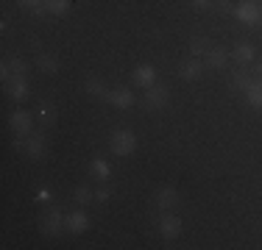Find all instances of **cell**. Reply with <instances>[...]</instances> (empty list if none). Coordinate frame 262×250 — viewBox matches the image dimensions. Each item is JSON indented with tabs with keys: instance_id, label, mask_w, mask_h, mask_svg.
Segmentation results:
<instances>
[{
	"instance_id": "1",
	"label": "cell",
	"mask_w": 262,
	"mask_h": 250,
	"mask_svg": "<svg viewBox=\"0 0 262 250\" xmlns=\"http://www.w3.org/2000/svg\"><path fill=\"white\" fill-rule=\"evenodd\" d=\"M109 147H112V153H115V156H131V153L137 150V136H134V131L117 128L115 134L109 136Z\"/></svg>"
},
{
	"instance_id": "9",
	"label": "cell",
	"mask_w": 262,
	"mask_h": 250,
	"mask_svg": "<svg viewBox=\"0 0 262 250\" xmlns=\"http://www.w3.org/2000/svg\"><path fill=\"white\" fill-rule=\"evenodd\" d=\"M159 234L165 236V239H176V236L182 234V220H179L176 214H165L159 220Z\"/></svg>"
},
{
	"instance_id": "2",
	"label": "cell",
	"mask_w": 262,
	"mask_h": 250,
	"mask_svg": "<svg viewBox=\"0 0 262 250\" xmlns=\"http://www.w3.org/2000/svg\"><path fill=\"white\" fill-rule=\"evenodd\" d=\"M167 100H170V89H167L165 84H151L145 89V109H154V111H159V109H165L167 106Z\"/></svg>"
},
{
	"instance_id": "23",
	"label": "cell",
	"mask_w": 262,
	"mask_h": 250,
	"mask_svg": "<svg viewBox=\"0 0 262 250\" xmlns=\"http://www.w3.org/2000/svg\"><path fill=\"white\" fill-rule=\"evenodd\" d=\"M36 111H39V120H45V122H53L56 120V114H53V103H48V100H42L39 106H36Z\"/></svg>"
},
{
	"instance_id": "7",
	"label": "cell",
	"mask_w": 262,
	"mask_h": 250,
	"mask_svg": "<svg viewBox=\"0 0 262 250\" xmlns=\"http://www.w3.org/2000/svg\"><path fill=\"white\" fill-rule=\"evenodd\" d=\"M229 64V53L223 47H209L207 56H204V67H209V70H223V67Z\"/></svg>"
},
{
	"instance_id": "4",
	"label": "cell",
	"mask_w": 262,
	"mask_h": 250,
	"mask_svg": "<svg viewBox=\"0 0 262 250\" xmlns=\"http://www.w3.org/2000/svg\"><path fill=\"white\" fill-rule=\"evenodd\" d=\"M234 17L240 22H246V25H257L262 20V9H259V3H254V0H246V3L234 6Z\"/></svg>"
},
{
	"instance_id": "5",
	"label": "cell",
	"mask_w": 262,
	"mask_h": 250,
	"mask_svg": "<svg viewBox=\"0 0 262 250\" xmlns=\"http://www.w3.org/2000/svg\"><path fill=\"white\" fill-rule=\"evenodd\" d=\"M115 109H131L134 106V92L126 89V86H115V89H109V95H106Z\"/></svg>"
},
{
	"instance_id": "22",
	"label": "cell",
	"mask_w": 262,
	"mask_h": 250,
	"mask_svg": "<svg viewBox=\"0 0 262 250\" xmlns=\"http://www.w3.org/2000/svg\"><path fill=\"white\" fill-rule=\"evenodd\" d=\"M92 175H95V178H101V181H106L112 175V167H109V161H103V159H95L92 161Z\"/></svg>"
},
{
	"instance_id": "32",
	"label": "cell",
	"mask_w": 262,
	"mask_h": 250,
	"mask_svg": "<svg viewBox=\"0 0 262 250\" xmlns=\"http://www.w3.org/2000/svg\"><path fill=\"white\" fill-rule=\"evenodd\" d=\"M254 3H257V0H254Z\"/></svg>"
},
{
	"instance_id": "10",
	"label": "cell",
	"mask_w": 262,
	"mask_h": 250,
	"mask_svg": "<svg viewBox=\"0 0 262 250\" xmlns=\"http://www.w3.org/2000/svg\"><path fill=\"white\" fill-rule=\"evenodd\" d=\"M179 203V192L173 189V186H162V189H157V206L162 211H173Z\"/></svg>"
},
{
	"instance_id": "24",
	"label": "cell",
	"mask_w": 262,
	"mask_h": 250,
	"mask_svg": "<svg viewBox=\"0 0 262 250\" xmlns=\"http://www.w3.org/2000/svg\"><path fill=\"white\" fill-rule=\"evenodd\" d=\"M92 200H95V192H92L90 186H78V189H76V203H81V206H90Z\"/></svg>"
},
{
	"instance_id": "11",
	"label": "cell",
	"mask_w": 262,
	"mask_h": 250,
	"mask_svg": "<svg viewBox=\"0 0 262 250\" xmlns=\"http://www.w3.org/2000/svg\"><path fill=\"white\" fill-rule=\"evenodd\" d=\"M201 72H204V61L201 59H187L182 61V67H179V75H182L184 81H195V78H201Z\"/></svg>"
},
{
	"instance_id": "6",
	"label": "cell",
	"mask_w": 262,
	"mask_h": 250,
	"mask_svg": "<svg viewBox=\"0 0 262 250\" xmlns=\"http://www.w3.org/2000/svg\"><path fill=\"white\" fill-rule=\"evenodd\" d=\"M9 125H11V131H14L17 136H31L34 120H31L28 111H14V114H11V120H9Z\"/></svg>"
},
{
	"instance_id": "28",
	"label": "cell",
	"mask_w": 262,
	"mask_h": 250,
	"mask_svg": "<svg viewBox=\"0 0 262 250\" xmlns=\"http://www.w3.org/2000/svg\"><path fill=\"white\" fill-rule=\"evenodd\" d=\"M192 6H195V9H212V6H215V0H192Z\"/></svg>"
},
{
	"instance_id": "26",
	"label": "cell",
	"mask_w": 262,
	"mask_h": 250,
	"mask_svg": "<svg viewBox=\"0 0 262 250\" xmlns=\"http://www.w3.org/2000/svg\"><path fill=\"white\" fill-rule=\"evenodd\" d=\"M109 195H112V192L106 189V186H101V189L95 192V200H98V203H106V200H109Z\"/></svg>"
},
{
	"instance_id": "27",
	"label": "cell",
	"mask_w": 262,
	"mask_h": 250,
	"mask_svg": "<svg viewBox=\"0 0 262 250\" xmlns=\"http://www.w3.org/2000/svg\"><path fill=\"white\" fill-rule=\"evenodd\" d=\"M17 3H20L23 9H36V6H42L45 0H17Z\"/></svg>"
},
{
	"instance_id": "13",
	"label": "cell",
	"mask_w": 262,
	"mask_h": 250,
	"mask_svg": "<svg viewBox=\"0 0 262 250\" xmlns=\"http://www.w3.org/2000/svg\"><path fill=\"white\" fill-rule=\"evenodd\" d=\"M86 228H90L86 211H73V214H67V231H70V234H84Z\"/></svg>"
},
{
	"instance_id": "25",
	"label": "cell",
	"mask_w": 262,
	"mask_h": 250,
	"mask_svg": "<svg viewBox=\"0 0 262 250\" xmlns=\"http://www.w3.org/2000/svg\"><path fill=\"white\" fill-rule=\"evenodd\" d=\"M9 64H11V72H14V75H26L28 72V64L23 59H11Z\"/></svg>"
},
{
	"instance_id": "21",
	"label": "cell",
	"mask_w": 262,
	"mask_h": 250,
	"mask_svg": "<svg viewBox=\"0 0 262 250\" xmlns=\"http://www.w3.org/2000/svg\"><path fill=\"white\" fill-rule=\"evenodd\" d=\"M248 84H251L248 72H232V75H229V86H232L234 92H246Z\"/></svg>"
},
{
	"instance_id": "31",
	"label": "cell",
	"mask_w": 262,
	"mask_h": 250,
	"mask_svg": "<svg viewBox=\"0 0 262 250\" xmlns=\"http://www.w3.org/2000/svg\"><path fill=\"white\" fill-rule=\"evenodd\" d=\"M257 75H259V78H262V64H259V67H257Z\"/></svg>"
},
{
	"instance_id": "18",
	"label": "cell",
	"mask_w": 262,
	"mask_h": 250,
	"mask_svg": "<svg viewBox=\"0 0 262 250\" xmlns=\"http://www.w3.org/2000/svg\"><path fill=\"white\" fill-rule=\"evenodd\" d=\"M84 89H86V95L103 97V100H106V95H109V89H106V84H103L101 78H86L84 81Z\"/></svg>"
},
{
	"instance_id": "17",
	"label": "cell",
	"mask_w": 262,
	"mask_h": 250,
	"mask_svg": "<svg viewBox=\"0 0 262 250\" xmlns=\"http://www.w3.org/2000/svg\"><path fill=\"white\" fill-rule=\"evenodd\" d=\"M246 100H248V106H254V109H262V78H259V81H251V84H248Z\"/></svg>"
},
{
	"instance_id": "12",
	"label": "cell",
	"mask_w": 262,
	"mask_h": 250,
	"mask_svg": "<svg viewBox=\"0 0 262 250\" xmlns=\"http://www.w3.org/2000/svg\"><path fill=\"white\" fill-rule=\"evenodd\" d=\"M9 95L11 100H26L28 97V81H26V75H14V78L9 81Z\"/></svg>"
},
{
	"instance_id": "29",
	"label": "cell",
	"mask_w": 262,
	"mask_h": 250,
	"mask_svg": "<svg viewBox=\"0 0 262 250\" xmlns=\"http://www.w3.org/2000/svg\"><path fill=\"white\" fill-rule=\"evenodd\" d=\"M48 197H51V192H48V189H39V192H36V200H42V203H48Z\"/></svg>"
},
{
	"instance_id": "15",
	"label": "cell",
	"mask_w": 262,
	"mask_h": 250,
	"mask_svg": "<svg viewBox=\"0 0 262 250\" xmlns=\"http://www.w3.org/2000/svg\"><path fill=\"white\" fill-rule=\"evenodd\" d=\"M45 136L42 134H31L28 139H26V153L31 156V159H42L45 156Z\"/></svg>"
},
{
	"instance_id": "3",
	"label": "cell",
	"mask_w": 262,
	"mask_h": 250,
	"mask_svg": "<svg viewBox=\"0 0 262 250\" xmlns=\"http://www.w3.org/2000/svg\"><path fill=\"white\" fill-rule=\"evenodd\" d=\"M39 225L48 236H56V234H61V228H67V217L61 214V209H48L45 217L39 220Z\"/></svg>"
},
{
	"instance_id": "8",
	"label": "cell",
	"mask_w": 262,
	"mask_h": 250,
	"mask_svg": "<svg viewBox=\"0 0 262 250\" xmlns=\"http://www.w3.org/2000/svg\"><path fill=\"white\" fill-rule=\"evenodd\" d=\"M131 81H134V86H142V89H148L151 84H157V70H154L151 64H140L131 75Z\"/></svg>"
},
{
	"instance_id": "30",
	"label": "cell",
	"mask_w": 262,
	"mask_h": 250,
	"mask_svg": "<svg viewBox=\"0 0 262 250\" xmlns=\"http://www.w3.org/2000/svg\"><path fill=\"white\" fill-rule=\"evenodd\" d=\"M217 6H221L223 11H234V9H232V3H229V0H217Z\"/></svg>"
},
{
	"instance_id": "19",
	"label": "cell",
	"mask_w": 262,
	"mask_h": 250,
	"mask_svg": "<svg viewBox=\"0 0 262 250\" xmlns=\"http://www.w3.org/2000/svg\"><path fill=\"white\" fill-rule=\"evenodd\" d=\"M45 9L53 17H64L70 11V0H45Z\"/></svg>"
},
{
	"instance_id": "14",
	"label": "cell",
	"mask_w": 262,
	"mask_h": 250,
	"mask_svg": "<svg viewBox=\"0 0 262 250\" xmlns=\"http://www.w3.org/2000/svg\"><path fill=\"white\" fill-rule=\"evenodd\" d=\"M234 61H237V64H251V61L254 59H257V50H254V45H248V42H237V45H234Z\"/></svg>"
},
{
	"instance_id": "20",
	"label": "cell",
	"mask_w": 262,
	"mask_h": 250,
	"mask_svg": "<svg viewBox=\"0 0 262 250\" xmlns=\"http://www.w3.org/2000/svg\"><path fill=\"white\" fill-rule=\"evenodd\" d=\"M207 50H209V39H207V36H192V39H190V53L195 56V59L207 56Z\"/></svg>"
},
{
	"instance_id": "16",
	"label": "cell",
	"mask_w": 262,
	"mask_h": 250,
	"mask_svg": "<svg viewBox=\"0 0 262 250\" xmlns=\"http://www.w3.org/2000/svg\"><path fill=\"white\" fill-rule=\"evenodd\" d=\"M36 67H39L45 75H56L59 72V59L51 53H36Z\"/></svg>"
}]
</instances>
